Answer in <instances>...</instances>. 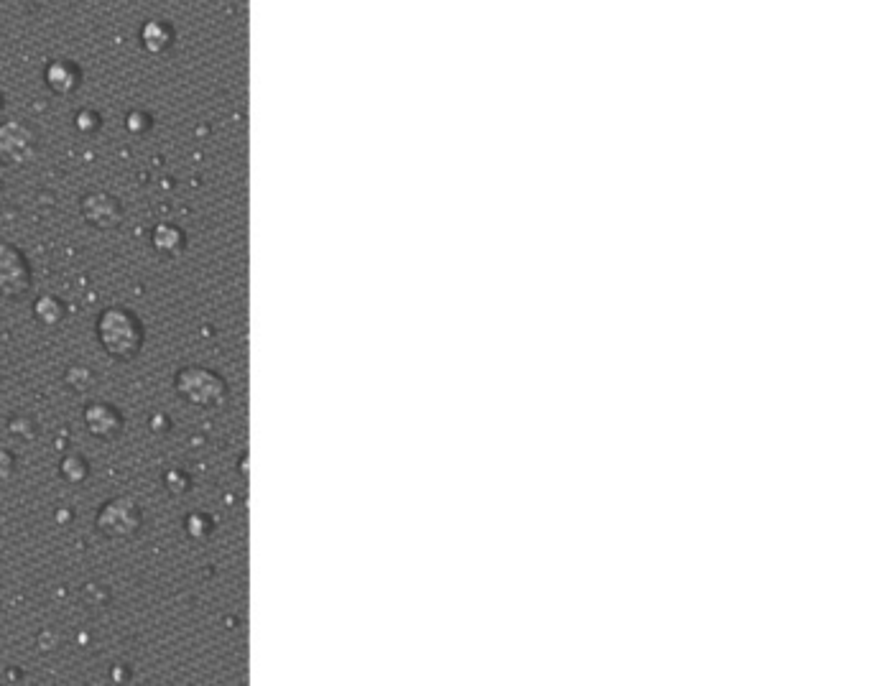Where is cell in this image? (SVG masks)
Wrapping results in <instances>:
<instances>
[{"label": "cell", "instance_id": "cell-7", "mask_svg": "<svg viewBox=\"0 0 870 686\" xmlns=\"http://www.w3.org/2000/svg\"><path fill=\"white\" fill-rule=\"evenodd\" d=\"M85 426L90 429L92 437L97 439H115L120 437V431L126 426V419L115 406L110 403H90L85 409Z\"/></svg>", "mask_w": 870, "mask_h": 686}, {"label": "cell", "instance_id": "cell-6", "mask_svg": "<svg viewBox=\"0 0 870 686\" xmlns=\"http://www.w3.org/2000/svg\"><path fill=\"white\" fill-rule=\"evenodd\" d=\"M82 217L97 230H115L123 222V205L108 192H92L82 199Z\"/></svg>", "mask_w": 870, "mask_h": 686}, {"label": "cell", "instance_id": "cell-16", "mask_svg": "<svg viewBox=\"0 0 870 686\" xmlns=\"http://www.w3.org/2000/svg\"><path fill=\"white\" fill-rule=\"evenodd\" d=\"M100 123H103V118H100L95 110H82V113L77 115V128H80L82 133H95L97 128H100Z\"/></svg>", "mask_w": 870, "mask_h": 686}, {"label": "cell", "instance_id": "cell-13", "mask_svg": "<svg viewBox=\"0 0 870 686\" xmlns=\"http://www.w3.org/2000/svg\"><path fill=\"white\" fill-rule=\"evenodd\" d=\"M184 528H187V533L192 536V539H205V536H210L212 521L207 516H202V513H192V516L184 521Z\"/></svg>", "mask_w": 870, "mask_h": 686}, {"label": "cell", "instance_id": "cell-19", "mask_svg": "<svg viewBox=\"0 0 870 686\" xmlns=\"http://www.w3.org/2000/svg\"><path fill=\"white\" fill-rule=\"evenodd\" d=\"M23 429H34V426H31V421L29 419H21V416H16V419L11 421V431L13 434H16V437H34V434H31V431H23Z\"/></svg>", "mask_w": 870, "mask_h": 686}, {"label": "cell", "instance_id": "cell-10", "mask_svg": "<svg viewBox=\"0 0 870 686\" xmlns=\"http://www.w3.org/2000/svg\"><path fill=\"white\" fill-rule=\"evenodd\" d=\"M151 243H154L156 253H161L166 258H174L187 248V235L177 225H159L154 230V235H151Z\"/></svg>", "mask_w": 870, "mask_h": 686}, {"label": "cell", "instance_id": "cell-8", "mask_svg": "<svg viewBox=\"0 0 870 686\" xmlns=\"http://www.w3.org/2000/svg\"><path fill=\"white\" fill-rule=\"evenodd\" d=\"M44 80L54 95L69 97L80 90L82 85V69L69 59H57L44 69Z\"/></svg>", "mask_w": 870, "mask_h": 686}, {"label": "cell", "instance_id": "cell-11", "mask_svg": "<svg viewBox=\"0 0 870 686\" xmlns=\"http://www.w3.org/2000/svg\"><path fill=\"white\" fill-rule=\"evenodd\" d=\"M34 317L44 327H57L64 319V301L57 299V296H41L34 304Z\"/></svg>", "mask_w": 870, "mask_h": 686}, {"label": "cell", "instance_id": "cell-20", "mask_svg": "<svg viewBox=\"0 0 870 686\" xmlns=\"http://www.w3.org/2000/svg\"><path fill=\"white\" fill-rule=\"evenodd\" d=\"M0 105H3V95H0Z\"/></svg>", "mask_w": 870, "mask_h": 686}, {"label": "cell", "instance_id": "cell-18", "mask_svg": "<svg viewBox=\"0 0 870 686\" xmlns=\"http://www.w3.org/2000/svg\"><path fill=\"white\" fill-rule=\"evenodd\" d=\"M13 467H16V457L8 449H0V480H8L13 475Z\"/></svg>", "mask_w": 870, "mask_h": 686}, {"label": "cell", "instance_id": "cell-3", "mask_svg": "<svg viewBox=\"0 0 870 686\" xmlns=\"http://www.w3.org/2000/svg\"><path fill=\"white\" fill-rule=\"evenodd\" d=\"M97 528L108 539H136L143 528L141 505L133 498H113L97 513Z\"/></svg>", "mask_w": 870, "mask_h": 686}, {"label": "cell", "instance_id": "cell-1", "mask_svg": "<svg viewBox=\"0 0 870 686\" xmlns=\"http://www.w3.org/2000/svg\"><path fill=\"white\" fill-rule=\"evenodd\" d=\"M97 337L110 358L128 363L143 347V324L128 309L110 307L97 319Z\"/></svg>", "mask_w": 870, "mask_h": 686}, {"label": "cell", "instance_id": "cell-17", "mask_svg": "<svg viewBox=\"0 0 870 686\" xmlns=\"http://www.w3.org/2000/svg\"><path fill=\"white\" fill-rule=\"evenodd\" d=\"M164 482H166V488H169V490H171V493H174V495L184 493V490H187V488H189V477H184V475H182V472H179V470H171V472H166Z\"/></svg>", "mask_w": 870, "mask_h": 686}, {"label": "cell", "instance_id": "cell-14", "mask_svg": "<svg viewBox=\"0 0 870 686\" xmlns=\"http://www.w3.org/2000/svg\"><path fill=\"white\" fill-rule=\"evenodd\" d=\"M64 380H67V386L74 388V391H87L95 383V375H92L90 368H72Z\"/></svg>", "mask_w": 870, "mask_h": 686}, {"label": "cell", "instance_id": "cell-2", "mask_svg": "<svg viewBox=\"0 0 870 686\" xmlns=\"http://www.w3.org/2000/svg\"><path fill=\"white\" fill-rule=\"evenodd\" d=\"M174 388L184 401L194 406H217L228 396V383L207 368H182L174 378Z\"/></svg>", "mask_w": 870, "mask_h": 686}, {"label": "cell", "instance_id": "cell-12", "mask_svg": "<svg viewBox=\"0 0 870 686\" xmlns=\"http://www.w3.org/2000/svg\"><path fill=\"white\" fill-rule=\"evenodd\" d=\"M59 470H62L64 480L74 482V485H77V482H85L87 475H90V465H87V460H82L80 454H67Z\"/></svg>", "mask_w": 870, "mask_h": 686}, {"label": "cell", "instance_id": "cell-9", "mask_svg": "<svg viewBox=\"0 0 870 686\" xmlns=\"http://www.w3.org/2000/svg\"><path fill=\"white\" fill-rule=\"evenodd\" d=\"M141 44L146 52L164 54L174 44V29L166 21H148L141 29Z\"/></svg>", "mask_w": 870, "mask_h": 686}, {"label": "cell", "instance_id": "cell-5", "mask_svg": "<svg viewBox=\"0 0 870 686\" xmlns=\"http://www.w3.org/2000/svg\"><path fill=\"white\" fill-rule=\"evenodd\" d=\"M31 266L21 250L0 240V296L23 299L31 289Z\"/></svg>", "mask_w": 870, "mask_h": 686}, {"label": "cell", "instance_id": "cell-15", "mask_svg": "<svg viewBox=\"0 0 870 686\" xmlns=\"http://www.w3.org/2000/svg\"><path fill=\"white\" fill-rule=\"evenodd\" d=\"M126 128L131 133H146L151 128V115H146L143 110H133L126 118Z\"/></svg>", "mask_w": 870, "mask_h": 686}, {"label": "cell", "instance_id": "cell-4", "mask_svg": "<svg viewBox=\"0 0 870 686\" xmlns=\"http://www.w3.org/2000/svg\"><path fill=\"white\" fill-rule=\"evenodd\" d=\"M39 154V136L26 123L8 120L0 125V164L18 169L36 159Z\"/></svg>", "mask_w": 870, "mask_h": 686}]
</instances>
